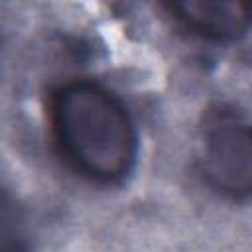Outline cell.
Returning <instances> with one entry per match:
<instances>
[{
    "mask_svg": "<svg viewBox=\"0 0 252 252\" xmlns=\"http://www.w3.org/2000/svg\"><path fill=\"white\" fill-rule=\"evenodd\" d=\"M51 126L65 158L100 183L124 179L138 154L136 130L124 104L93 81H73L51 98Z\"/></svg>",
    "mask_w": 252,
    "mask_h": 252,
    "instance_id": "1",
    "label": "cell"
},
{
    "mask_svg": "<svg viewBox=\"0 0 252 252\" xmlns=\"http://www.w3.org/2000/svg\"><path fill=\"white\" fill-rule=\"evenodd\" d=\"M199 165L220 195L252 197V122L232 110H213L201 130Z\"/></svg>",
    "mask_w": 252,
    "mask_h": 252,
    "instance_id": "2",
    "label": "cell"
},
{
    "mask_svg": "<svg viewBox=\"0 0 252 252\" xmlns=\"http://www.w3.org/2000/svg\"><path fill=\"white\" fill-rule=\"evenodd\" d=\"M175 16L207 39L228 41L252 28V0H169Z\"/></svg>",
    "mask_w": 252,
    "mask_h": 252,
    "instance_id": "3",
    "label": "cell"
}]
</instances>
